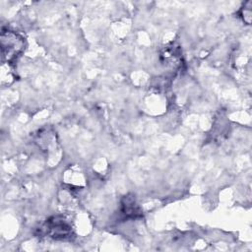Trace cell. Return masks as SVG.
Returning a JSON list of instances; mask_svg holds the SVG:
<instances>
[{"label": "cell", "mask_w": 252, "mask_h": 252, "mask_svg": "<svg viewBox=\"0 0 252 252\" xmlns=\"http://www.w3.org/2000/svg\"><path fill=\"white\" fill-rule=\"evenodd\" d=\"M2 57L7 63H13L25 49V39L22 35L14 32H2L1 35Z\"/></svg>", "instance_id": "6da1fadb"}, {"label": "cell", "mask_w": 252, "mask_h": 252, "mask_svg": "<svg viewBox=\"0 0 252 252\" xmlns=\"http://www.w3.org/2000/svg\"><path fill=\"white\" fill-rule=\"evenodd\" d=\"M42 228L45 234L54 239L65 240L70 238L72 235L70 224L60 217H53L49 219Z\"/></svg>", "instance_id": "7a4b0ae2"}, {"label": "cell", "mask_w": 252, "mask_h": 252, "mask_svg": "<svg viewBox=\"0 0 252 252\" xmlns=\"http://www.w3.org/2000/svg\"><path fill=\"white\" fill-rule=\"evenodd\" d=\"M121 212L127 218H137L141 211L132 196H125L121 202Z\"/></svg>", "instance_id": "3957f363"}, {"label": "cell", "mask_w": 252, "mask_h": 252, "mask_svg": "<svg viewBox=\"0 0 252 252\" xmlns=\"http://www.w3.org/2000/svg\"><path fill=\"white\" fill-rule=\"evenodd\" d=\"M251 15V2H246L241 9V17L246 24H250Z\"/></svg>", "instance_id": "277c9868"}]
</instances>
